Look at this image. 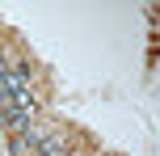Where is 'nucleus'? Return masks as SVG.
Returning <instances> with one entry per match:
<instances>
[{
  "instance_id": "nucleus-1",
  "label": "nucleus",
  "mask_w": 160,
  "mask_h": 156,
  "mask_svg": "<svg viewBox=\"0 0 160 156\" xmlns=\"http://www.w3.org/2000/svg\"><path fill=\"white\" fill-rule=\"evenodd\" d=\"M8 152H13V156H30V143H25V135H8Z\"/></svg>"
}]
</instances>
